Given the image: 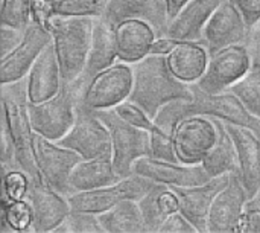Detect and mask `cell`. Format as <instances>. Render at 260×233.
Masks as SVG:
<instances>
[{"instance_id": "obj_44", "label": "cell", "mask_w": 260, "mask_h": 233, "mask_svg": "<svg viewBox=\"0 0 260 233\" xmlns=\"http://www.w3.org/2000/svg\"><path fill=\"white\" fill-rule=\"evenodd\" d=\"M247 47L250 52L251 58V67L260 70V26H254L248 40H247Z\"/></svg>"}, {"instance_id": "obj_4", "label": "cell", "mask_w": 260, "mask_h": 233, "mask_svg": "<svg viewBox=\"0 0 260 233\" xmlns=\"http://www.w3.org/2000/svg\"><path fill=\"white\" fill-rule=\"evenodd\" d=\"M94 110V108H93ZM111 134L113 166L120 179L133 176V165L142 157H151V131L122 119L114 107L94 110Z\"/></svg>"}, {"instance_id": "obj_39", "label": "cell", "mask_w": 260, "mask_h": 233, "mask_svg": "<svg viewBox=\"0 0 260 233\" xmlns=\"http://www.w3.org/2000/svg\"><path fill=\"white\" fill-rule=\"evenodd\" d=\"M114 110L117 111V114L125 119L126 122H129L131 125H136V127H140V128H145V130H152L154 127V122L152 119L146 114L145 110H142L139 105H136L134 102H131L129 99L120 102L119 105L114 107Z\"/></svg>"}, {"instance_id": "obj_11", "label": "cell", "mask_w": 260, "mask_h": 233, "mask_svg": "<svg viewBox=\"0 0 260 233\" xmlns=\"http://www.w3.org/2000/svg\"><path fill=\"white\" fill-rule=\"evenodd\" d=\"M251 31L236 5L224 0L207 21L201 44L212 55L233 44H245Z\"/></svg>"}, {"instance_id": "obj_23", "label": "cell", "mask_w": 260, "mask_h": 233, "mask_svg": "<svg viewBox=\"0 0 260 233\" xmlns=\"http://www.w3.org/2000/svg\"><path fill=\"white\" fill-rule=\"evenodd\" d=\"M224 0H190L171 21L168 37L177 41L201 43L204 27Z\"/></svg>"}, {"instance_id": "obj_10", "label": "cell", "mask_w": 260, "mask_h": 233, "mask_svg": "<svg viewBox=\"0 0 260 233\" xmlns=\"http://www.w3.org/2000/svg\"><path fill=\"white\" fill-rule=\"evenodd\" d=\"M177 156L184 165H197L204 160L207 153L216 142L218 128L209 116H189L183 119L174 134Z\"/></svg>"}, {"instance_id": "obj_45", "label": "cell", "mask_w": 260, "mask_h": 233, "mask_svg": "<svg viewBox=\"0 0 260 233\" xmlns=\"http://www.w3.org/2000/svg\"><path fill=\"white\" fill-rule=\"evenodd\" d=\"M158 200H160V206H161V209H163V212L169 217L171 214H175V212H178L180 211V201H178V197H177V194L168 186V188H165L161 192H160V197H158Z\"/></svg>"}, {"instance_id": "obj_28", "label": "cell", "mask_w": 260, "mask_h": 233, "mask_svg": "<svg viewBox=\"0 0 260 233\" xmlns=\"http://www.w3.org/2000/svg\"><path fill=\"white\" fill-rule=\"evenodd\" d=\"M98 217L107 233H146L137 200H122Z\"/></svg>"}, {"instance_id": "obj_30", "label": "cell", "mask_w": 260, "mask_h": 233, "mask_svg": "<svg viewBox=\"0 0 260 233\" xmlns=\"http://www.w3.org/2000/svg\"><path fill=\"white\" fill-rule=\"evenodd\" d=\"M108 0H53V17H102Z\"/></svg>"}, {"instance_id": "obj_8", "label": "cell", "mask_w": 260, "mask_h": 233, "mask_svg": "<svg viewBox=\"0 0 260 233\" xmlns=\"http://www.w3.org/2000/svg\"><path fill=\"white\" fill-rule=\"evenodd\" d=\"M251 69V58L247 44H233L209 55L204 75L197 87L207 95L229 92Z\"/></svg>"}, {"instance_id": "obj_26", "label": "cell", "mask_w": 260, "mask_h": 233, "mask_svg": "<svg viewBox=\"0 0 260 233\" xmlns=\"http://www.w3.org/2000/svg\"><path fill=\"white\" fill-rule=\"evenodd\" d=\"M119 180L122 179L114 171L111 156H102L79 162L70 176V188L75 194L110 186Z\"/></svg>"}, {"instance_id": "obj_21", "label": "cell", "mask_w": 260, "mask_h": 233, "mask_svg": "<svg viewBox=\"0 0 260 233\" xmlns=\"http://www.w3.org/2000/svg\"><path fill=\"white\" fill-rule=\"evenodd\" d=\"M26 78L29 102L38 104L47 101L61 90V67L53 41L44 47V50L32 64Z\"/></svg>"}, {"instance_id": "obj_5", "label": "cell", "mask_w": 260, "mask_h": 233, "mask_svg": "<svg viewBox=\"0 0 260 233\" xmlns=\"http://www.w3.org/2000/svg\"><path fill=\"white\" fill-rule=\"evenodd\" d=\"M82 96L84 87L78 79L72 84H62L61 90L47 101L38 104L29 102L34 131L49 140L58 142L73 127L76 108Z\"/></svg>"}, {"instance_id": "obj_22", "label": "cell", "mask_w": 260, "mask_h": 233, "mask_svg": "<svg viewBox=\"0 0 260 233\" xmlns=\"http://www.w3.org/2000/svg\"><path fill=\"white\" fill-rule=\"evenodd\" d=\"M117 60V40H116V27L105 21L102 17L94 18L93 24V37L88 50V58L85 69L79 78V82L84 87V93L93 78L102 70L108 69Z\"/></svg>"}, {"instance_id": "obj_25", "label": "cell", "mask_w": 260, "mask_h": 233, "mask_svg": "<svg viewBox=\"0 0 260 233\" xmlns=\"http://www.w3.org/2000/svg\"><path fill=\"white\" fill-rule=\"evenodd\" d=\"M209 63V52L201 43L177 41L168 53V64L171 72L183 82H198L204 75Z\"/></svg>"}, {"instance_id": "obj_34", "label": "cell", "mask_w": 260, "mask_h": 233, "mask_svg": "<svg viewBox=\"0 0 260 233\" xmlns=\"http://www.w3.org/2000/svg\"><path fill=\"white\" fill-rule=\"evenodd\" d=\"M55 233H104L98 214L72 211L62 223L53 230Z\"/></svg>"}, {"instance_id": "obj_33", "label": "cell", "mask_w": 260, "mask_h": 233, "mask_svg": "<svg viewBox=\"0 0 260 233\" xmlns=\"http://www.w3.org/2000/svg\"><path fill=\"white\" fill-rule=\"evenodd\" d=\"M2 215L6 218L12 232H32L34 214L29 201L24 200H9L2 197Z\"/></svg>"}, {"instance_id": "obj_7", "label": "cell", "mask_w": 260, "mask_h": 233, "mask_svg": "<svg viewBox=\"0 0 260 233\" xmlns=\"http://www.w3.org/2000/svg\"><path fill=\"white\" fill-rule=\"evenodd\" d=\"M35 159L41 182L46 186L64 197L73 194L70 176L76 165L84 160L81 154L35 133Z\"/></svg>"}, {"instance_id": "obj_29", "label": "cell", "mask_w": 260, "mask_h": 233, "mask_svg": "<svg viewBox=\"0 0 260 233\" xmlns=\"http://www.w3.org/2000/svg\"><path fill=\"white\" fill-rule=\"evenodd\" d=\"M168 188V185L163 183H157L139 200V206L143 215V221H145V230L146 233H157L160 232V227L163 226L165 220L168 218V215L163 212L161 206H160V192Z\"/></svg>"}, {"instance_id": "obj_47", "label": "cell", "mask_w": 260, "mask_h": 233, "mask_svg": "<svg viewBox=\"0 0 260 233\" xmlns=\"http://www.w3.org/2000/svg\"><path fill=\"white\" fill-rule=\"evenodd\" d=\"M166 3V8H168V14H169V18L171 21L181 12V9L190 2V0H163Z\"/></svg>"}, {"instance_id": "obj_19", "label": "cell", "mask_w": 260, "mask_h": 233, "mask_svg": "<svg viewBox=\"0 0 260 233\" xmlns=\"http://www.w3.org/2000/svg\"><path fill=\"white\" fill-rule=\"evenodd\" d=\"M26 200L34 214L32 232H53L72 212L67 197L50 189L44 183H30Z\"/></svg>"}, {"instance_id": "obj_24", "label": "cell", "mask_w": 260, "mask_h": 233, "mask_svg": "<svg viewBox=\"0 0 260 233\" xmlns=\"http://www.w3.org/2000/svg\"><path fill=\"white\" fill-rule=\"evenodd\" d=\"M157 38L154 29L142 20H125L116 26L117 60L134 64L149 55L151 44Z\"/></svg>"}, {"instance_id": "obj_3", "label": "cell", "mask_w": 260, "mask_h": 233, "mask_svg": "<svg viewBox=\"0 0 260 233\" xmlns=\"http://www.w3.org/2000/svg\"><path fill=\"white\" fill-rule=\"evenodd\" d=\"M93 24V17H52L49 20L47 29L53 35L62 84H72L81 78L88 58Z\"/></svg>"}, {"instance_id": "obj_43", "label": "cell", "mask_w": 260, "mask_h": 233, "mask_svg": "<svg viewBox=\"0 0 260 233\" xmlns=\"http://www.w3.org/2000/svg\"><path fill=\"white\" fill-rule=\"evenodd\" d=\"M242 14L247 24L253 29L260 21V0H232Z\"/></svg>"}, {"instance_id": "obj_41", "label": "cell", "mask_w": 260, "mask_h": 233, "mask_svg": "<svg viewBox=\"0 0 260 233\" xmlns=\"http://www.w3.org/2000/svg\"><path fill=\"white\" fill-rule=\"evenodd\" d=\"M26 29H17L9 26H2L0 29V58L8 56L24 38Z\"/></svg>"}, {"instance_id": "obj_27", "label": "cell", "mask_w": 260, "mask_h": 233, "mask_svg": "<svg viewBox=\"0 0 260 233\" xmlns=\"http://www.w3.org/2000/svg\"><path fill=\"white\" fill-rule=\"evenodd\" d=\"M216 128H218V137L212 150L207 153L201 165L209 172V176L219 177L224 174H233L239 171V160H238V151L233 137L230 136L229 130L224 125V121L218 118H212Z\"/></svg>"}, {"instance_id": "obj_32", "label": "cell", "mask_w": 260, "mask_h": 233, "mask_svg": "<svg viewBox=\"0 0 260 233\" xmlns=\"http://www.w3.org/2000/svg\"><path fill=\"white\" fill-rule=\"evenodd\" d=\"M230 92L235 93L242 104L248 108L250 113L260 118V70L251 67L244 78L230 87Z\"/></svg>"}, {"instance_id": "obj_48", "label": "cell", "mask_w": 260, "mask_h": 233, "mask_svg": "<svg viewBox=\"0 0 260 233\" xmlns=\"http://www.w3.org/2000/svg\"><path fill=\"white\" fill-rule=\"evenodd\" d=\"M256 26H260V21H259V23H257V24H256Z\"/></svg>"}, {"instance_id": "obj_2", "label": "cell", "mask_w": 260, "mask_h": 233, "mask_svg": "<svg viewBox=\"0 0 260 233\" xmlns=\"http://www.w3.org/2000/svg\"><path fill=\"white\" fill-rule=\"evenodd\" d=\"M2 111L15 143L18 169L26 172L32 183H43L35 159V131L29 113L27 78L2 84Z\"/></svg>"}, {"instance_id": "obj_14", "label": "cell", "mask_w": 260, "mask_h": 233, "mask_svg": "<svg viewBox=\"0 0 260 233\" xmlns=\"http://www.w3.org/2000/svg\"><path fill=\"white\" fill-rule=\"evenodd\" d=\"M53 41L52 32L41 23L32 20L26 27L24 38L8 56L0 61V82H15L27 76L32 64L44 50V47Z\"/></svg>"}, {"instance_id": "obj_1", "label": "cell", "mask_w": 260, "mask_h": 233, "mask_svg": "<svg viewBox=\"0 0 260 233\" xmlns=\"http://www.w3.org/2000/svg\"><path fill=\"white\" fill-rule=\"evenodd\" d=\"M178 98L193 99V87L171 72L168 55L149 53L133 64V89L128 99L145 110L151 119L165 104Z\"/></svg>"}, {"instance_id": "obj_37", "label": "cell", "mask_w": 260, "mask_h": 233, "mask_svg": "<svg viewBox=\"0 0 260 233\" xmlns=\"http://www.w3.org/2000/svg\"><path fill=\"white\" fill-rule=\"evenodd\" d=\"M30 183L32 182L26 172L20 169H11L3 174V195L9 200H24Z\"/></svg>"}, {"instance_id": "obj_31", "label": "cell", "mask_w": 260, "mask_h": 233, "mask_svg": "<svg viewBox=\"0 0 260 233\" xmlns=\"http://www.w3.org/2000/svg\"><path fill=\"white\" fill-rule=\"evenodd\" d=\"M192 101L193 99L178 98V99H174V101L165 104L158 110L155 118L152 119L154 125L172 136L175 128H177V125L183 119H186L189 116H193L192 114Z\"/></svg>"}, {"instance_id": "obj_42", "label": "cell", "mask_w": 260, "mask_h": 233, "mask_svg": "<svg viewBox=\"0 0 260 233\" xmlns=\"http://www.w3.org/2000/svg\"><path fill=\"white\" fill-rule=\"evenodd\" d=\"M198 229L178 211L175 214H171L163 226L160 227V233H195Z\"/></svg>"}, {"instance_id": "obj_35", "label": "cell", "mask_w": 260, "mask_h": 233, "mask_svg": "<svg viewBox=\"0 0 260 233\" xmlns=\"http://www.w3.org/2000/svg\"><path fill=\"white\" fill-rule=\"evenodd\" d=\"M32 21V0H2V26L26 29Z\"/></svg>"}, {"instance_id": "obj_38", "label": "cell", "mask_w": 260, "mask_h": 233, "mask_svg": "<svg viewBox=\"0 0 260 233\" xmlns=\"http://www.w3.org/2000/svg\"><path fill=\"white\" fill-rule=\"evenodd\" d=\"M0 163L3 174L11 169H18L17 163V150L12 140V134L8 127L6 116L2 111V136H0Z\"/></svg>"}, {"instance_id": "obj_16", "label": "cell", "mask_w": 260, "mask_h": 233, "mask_svg": "<svg viewBox=\"0 0 260 233\" xmlns=\"http://www.w3.org/2000/svg\"><path fill=\"white\" fill-rule=\"evenodd\" d=\"M133 174L163 183L168 186H200L207 183L212 177L201 163L184 165L158 160L154 157H142L134 162Z\"/></svg>"}, {"instance_id": "obj_17", "label": "cell", "mask_w": 260, "mask_h": 233, "mask_svg": "<svg viewBox=\"0 0 260 233\" xmlns=\"http://www.w3.org/2000/svg\"><path fill=\"white\" fill-rule=\"evenodd\" d=\"M230 174L210 179L207 183L200 186H169L178 197L180 212L198 229V232L206 233L210 206L215 197L229 185Z\"/></svg>"}, {"instance_id": "obj_20", "label": "cell", "mask_w": 260, "mask_h": 233, "mask_svg": "<svg viewBox=\"0 0 260 233\" xmlns=\"http://www.w3.org/2000/svg\"><path fill=\"white\" fill-rule=\"evenodd\" d=\"M224 125L236 145L239 160L238 176L248 198H253L260 191V137L250 128L232 122H224Z\"/></svg>"}, {"instance_id": "obj_46", "label": "cell", "mask_w": 260, "mask_h": 233, "mask_svg": "<svg viewBox=\"0 0 260 233\" xmlns=\"http://www.w3.org/2000/svg\"><path fill=\"white\" fill-rule=\"evenodd\" d=\"M175 44H177V40H174L171 37H158V38H155L152 41L149 53H152V55H168Z\"/></svg>"}, {"instance_id": "obj_6", "label": "cell", "mask_w": 260, "mask_h": 233, "mask_svg": "<svg viewBox=\"0 0 260 233\" xmlns=\"http://www.w3.org/2000/svg\"><path fill=\"white\" fill-rule=\"evenodd\" d=\"M61 147L76 151L84 160L111 156V134L107 125L96 116L94 110L79 101L76 119L70 131L58 140Z\"/></svg>"}, {"instance_id": "obj_18", "label": "cell", "mask_w": 260, "mask_h": 233, "mask_svg": "<svg viewBox=\"0 0 260 233\" xmlns=\"http://www.w3.org/2000/svg\"><path fill=\"white\" fill-rule=\"evenodd\" d=\"M248 200L245 188L236 172L230 174L229 185L215 197L209 220L207 230L210 233L238 232V226Z\"/></svg>"}, {"instance_id": "obj_12", "label": "cell", "mask_w": 260, "mask_h": 233, "mask_svg": "<svg viewBox=\"0 0 260 233\" xmlns=\"http://www.w3.org/2000/svg\"><path fill=\"white\" fill-rule=\"evenodd\" d=\"M133 89V67L126 63L113 64L98 73L88 84L82 102L94 110L111 108L126 101Z\"/></svg>"}, {"instance_id": "obj_15", "label": "cell", "mask_w": 260, "mask_h": 233, "mask_svg": "<svg viewBox=\"0 0 260 233\" xmlns=\"http://www.w3.org/2000/svg\"><path fill=\"white\" fill-rule=\"evenodd\" d=\"M102 18L114 27L125 20L146 21L154 29L157 38L168 37L171 24L163 0H108Z\"/></svg>"}, {"instance_id": "obj_40", "label": "cell", "mask_w": 260, "mask_h": 233, "mask_svg": "<svg viewBox=\"0 0 260 233\" xmlns=\"http://www.w3.org/2000/svg\"><path fill=\"white\" fill-rule=\"evenodd\" d=\"M239 233H260V191L248 198L238 226Z\"/></svg>"}, {"instance_id": "obj_13", "label": "cell", "mask_w": 260, "mask_h": 233, "mask_svg": "<svg viewBox=\"0 0 260 233\" xmlns=\"http://www.w3.org/2000/svg\"><path fill=\"white\" fill-rule=\"evenodd\" d=\"M193 87V101H192V114H201L209 118H218L224 122H232L245 128H250L260 137V118L248 111L242 101L229 92L207 95L192 84Z\"/></svg>"}, {"instance_id": "obj_9", "label": "cell", "mask_w": 260, "mask_h": 233, "mask_svg": "<svg viewBox=\"0 0 260 233\" xmlns=\"http://www.w3.org/2000/svg\"><path fill=\"white\" fill-rule=\"evenodd\" d=\"M155 185L154 180L145 179L142 176L133 174L126 179L119 180L114 185L91 189V191H82L75 192L67 197L72 211H81V212H93V214H102L108 209H111L114 205H117L122 200L133 198L140 200L152 186Z\"/></svg>"}, {"instance_id": "obj_36", "label": "cell", "mask_w": 260, "mask_h": 233, "mask_svg": "<svg viewBox=\"0 0 260 233\" xmlns=\"http://www.w3.org/2000/svg\"><path fill=\"white\" fill-rule=\"evenodd\" d=\"M151 157L172 163H181L175 151L174 137L155 125L151 130Z\"/></svg>"}]
</instances>
